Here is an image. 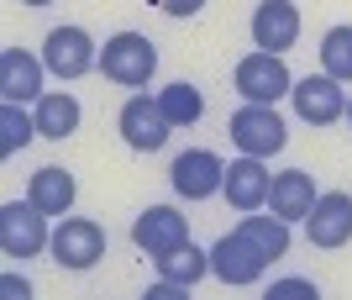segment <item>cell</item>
<instances>
[{
    "instance_id": "cell-28",
    "label": "cell",
    "mask_w": 352,
    "mask_h": 300,
    "mask_svg": "<svg viewBox=\"0 0 352 300\" xmlns=\"http://www.w3.org/2000/svg\"><path fill=\"white\" fill-rule=\"evenodd\" d=\"M347 127H352V95H347Z\"/></svg>"
},
{
    "instance_id": "cell-14",
    "label": "cell",
    "mask_w": 352,
    "mask_h": 300,
    "mask_svg": "<svg viewBox=\"0 0 352 300\" xmlns=\"http://www.w3.org/2000/svg\"><path fill=\"white\" fill-rule=\"evenodd\" d=\"M248 32H252V47L289 53V47L300 43V6H289V0H263V6L252 11Z\"/></svg>"
},
{
    "instance_id": "cell-23",
    "label": "cell",
    "mask_w": 352,
    "mask_h": 300,
    "mask_svg": "<svg viewBox=\"0 0 352 300\" xmlns=\"http://www.w3.org/2000/svg\"><path fill=\"white\" fill-rule=\"evenodd\" d=\"M321 69L342 85H352V27H331L321 37Z\"/></svg>"
},
{
    "instance_id": "cell-22",
    "label": "cell",
    "mask_w": 352,
    "mask_h": 300,
    "mask_svg": "<svg viewBox=\"0 0 352 300\" xmlns=\"http://www.w3.org/2000/svg\"><path fill=\"white\" fill-rule=\"evenodd\" d=\"M158 105H163V116L174 121V127H195V121L206 116V95L195 90L190 79H179V85H163V90H158Z\"/></svg>"
},
{
    "instance_id": "cell-16",
    "label": "cell",
    "mask_w": 352,
    "mask_h": 300,
    "mask_svg": "<svg viewBox=\"0 0 352 300\" xmlns=\"http://www.w3.org/2000/svg\"><path fill=\"white\" fill-rule=\"evenodd\" d=\"M310 206H316V180H310L305 169H284V174H274V190H268V211L274 216H284V222H305Z\"/></svg>"
},
{
    "instance_id": "cell-3",
    "label": "cell",
    "mask_w": 352,
    "mask_h": 300,
    "mask_svg": "<svg viewBox=\"0 0 352 300\" xmlns=\"http://www.w3.org/2000/svg\"><path fill=\"white\" fill-rule=\"evenodd\" d=\"M53 264L58 269H74V274H85L95 269L105 258V226L100 222H89V216H58V226H53Z\"/></svg>"
},
{
    "instance_id": "cell-21",
    "label": "cell",
    "mask_w": 352,
    "mask_h": 300,
    "mask_svg": "<svg viewBox=\"0 0 352 300\" xmlns=\"http://www.w3.org/2000/svg\"><path fill=\"white\" fill-rule=\"evenodd\" d=\"M37 137V116L16 100H0V158H16Z\"/></svg>"
},
{
    "instance_id": "cell-24",
    "label": "cell",
    "mask_w": 352,
    "mask_h": 300,
    "mask_svg": "<svg viewBox=\"0 0 352 300\" xmlns=\"http://www.w3.org/2000/svg\"><path fill=\"white\" fill-rule=\"evenodd\" d=\"M153 6H158V11H168V16H179V21H184V16H200L210 6V0H153Z\"/></svg>"
},
{
    "instance_id": "cell-15",
    "label": "cell",
    "mask_w": 352,
    "mask_h": 300,
    "mask_svg": "<svg viewBox=\"0 0 352 300\" xmlns=\"http://www.w3.org/2000/svg\"><path fill=\"white\" fill-rule=\"evenodd\" d=\"M43 74L47 63L32 58L27 47H6L0 53V100H16V105H37L43 100Z\"/></svg>"
},
{
    "instance_id": "cell-7",
    "label": "cell",
    "mask_w": 352,
    "mask_h": 300,
    "mask_svg": "<svg viewBox=\"0 0 352 300\" xmlns=\"http://www.w3.org/2000/svg\"><path fill=\"white\" fill-rule=\"evenodd\" d=\"M116 132H121V142H126L132 153H158L163 142H168V132H174V121L163 116L158 95L137 90L132 100L121 105V116H116Z\"/></svg>"
},
{
    "instance_id": "cell-13",
    "label": "cell",
    "mask_w": 352,
    "mask_h": 300,
    "mask_svg": "<svg viewBox=\"0 0 352 300\" xmlns=\"http://www.w3.org/2000/svg\"><path fill=\"white\" fill-rule=\"evenodd\" d=\"M268 190H274V174H268L263 158L242 153V158L226 164V184H221V195H226V206H232V211H263L268 206Z\"/></svg>"
},
{
    "instance_id": "cell-8",
    "label": "cell",
    "mask_w": 352,
    "mask_h": 300,
    "mask_svg": "<svg viewBox=\"0 0 352 300\" xmlns=\"http://www.w3.org/2000/svg\"><path fill=\"white\" fill-rule=\"evenodd\" d=\"M347 95H352V90H342V79H331V74L321 69V74L294 79L289 100H294V116L305 121V127H331V121L347 116Z\"/></svg>"
},
{
    "instance_id": "cell-17",
    "label": "cell",
    "mask_w": 352,
    "mask_h": 300,
    "mask_svg": "<svg viewBox=\"0 0 352 300\" xmlns=\"http://www.w3.org/2000/svg\"><path fill=\"white\" fill-rule=\"evenodd\" d=\"M74 195H79V184H74V174L58 169V164H43L32 174V184H27V200L43 211V216H69Z\"/></svg>"
},
{
    "instance_id": "cell-11",
    "label": "cell",
    "mask_w": 352,
    "mask_h": 300,
    "mask_svg": "<svg viewBox=\"0 0 352 300\" xmlns=\"http://www.w3.org/2000/svg\"><path fill=\"white\" fill-rule=\"evenodd\" d=\"M305 237H310V248H347L352 242V195L347 190L316 195V206L305 216Z\"/></svg>"
},
{
    "instance_id": "cell-26",
    "label": "cell",
    "mask_w": 352,
    "mask_h": 300,
    "mask_svg": "<svg viewBox=\"0 0 352 300\" xmlns=\"http://www.w3.org/2000/svg\"><path fill=\"white\" fill-rule=\"evenodd\" d=\"M0 290H6V295H21V300L32 295V285L21 279V274H6V279H0Z\"/></svg>"
},
{
    "instance_id": "cell-5",
    "label": "cell",
    "mask_w": 352,
    "mask_h": 300,
    "mask_svg": "<svg viewBox=\"0 0 352 300\" xmlns=\"http://www.w3.org/2000/svg\"><path fill=\"white\" fill-rule=\"evenodd\" d=\"M0 248L6 258H37L53 248V232H47V216L32 200H6L0 206Z\"/></svg>"
},
{
    "instance_id": "cell-20",
    "label": "cell",
    "mask_w": 352,
    "mask_h": 300,
    "mask_svg": "<svg viewBox=\"0 0 352 300\" xmlns=\"http://www.w3.org/2000/svg\"><path fill=\"white\" fill-rule=\"evenodd\" d=\"M236 232H242L248 242H258L268 258H284V253H289V222H284V216H274V211H268V216H258V211H242Z\"/></svg>"
},
{
    "instance_id": "cell-6",
    "label": "cell",
    "mask_w": 352,
    "mask_h": 300,
    "mask_svg": "<svg viewBox=\"0 0 352 300\" xmlns=\"http://www.w3.org/2000/svg\"><path fill=\"white\" fill-rule=\"evenodd\" d=\"M274 264V258L258 248V242H248L242 232H226V237H216V248H210V274H216L221 285H232V290H248L263 279V269Z\"/></svg>"
},
{
    "instance_id": "cell-19",
    "label": "cell",
    "mask_w": 352,
    "mask_h": 300,
    "mask_svg": "<svg viewBox=\"0 0 352 300\" xmlns=\"http://www.w3.org/2000/svg\"><path fill=\"white\" fill-rule=\"evenodd\" d=\"M153 264H158V279H168V285H179V290L200 285V279L210 274V253H206V248H195V242H184V248H174V253L153 258Z\"/></svg>"
},
{
    "instance_id": "cell-25",
    "label": "cell",
    "mask_w": 352,
    "mask_h": 300,
    "mask_svg": "<svg viewBox=\"0 0 352 300\" xmlns=\"http://www.w3.org/2000/svg\"><path fill=\"white\" fill-rule=\"evenodd\" d=\"M274 295H316V279H274Z\"/></svg>"
},
{
    "instance_id": "cell-12",
    "label": "cell",
    "mask_w": 352,
    "mask_h": 300,
    "mask_svg": "<svg viewBox=\"0 0 352 300\" xmlns=\"http://www.w3.org/2000/svg\"><path fill=\"white\" fill-rule=\"evenodd\" d=\"M132 242L142 248L147 258H163V253H174V248L190 242V222H184L174 206H147L142 216L132 222Z\"/></svg>"
},
{
    "instance_id": "cell-2",
    "label": "cell",
    "mask_w": 352,
    "mask_h": 300,
    "mask_svg": "<svg viewBox=\"0 0 352 300\" xmlns=\"http://www.w3.org/2000/svg\"><path fill=\"white\" fill-rule=\"evenodd\" d=\"M232 79H236V95L258 100V105H279L294 90V74H289V63H284V53H263V47H252L248 58H236Z\"/></svg>"
},
{
    "instance_id": "cell-27",
    "label": "cell",
    "mask_w": 352,
    "mask_h": 300,
    "mask_svg": "<svg viewBox=\"0 0 352 300\" xmlns=\"http://www.w3.org/2000/svg\"><path fill=\"white\" fill-rule=\"evenodd\" d=\"M21 6H53V0H21Z\"/></svg>"
},
{
    "instance_id": "cell-10",
    "label": "cell",
    "mask_w": 352,
    "mask_h": 300,
    "mask_svg": "<svg viewBox=\"0 0 352 300\" xmlns=\"http://www.w3.org/2000/svg\"><path fill=\"white\" fill-rule=\"evenodd\" d=\"M168 180H174V190L184 200H210V195H221V184H226V164H221V153H210V148H190V153L174 158Z\"/></svg>"
},
{
    "instance_id": "cell-18",
    "label": "cell",
    "mask_w": 352,
    "mask_h": 300,
    "mask_svg": "<svg viewBox=\"0 0 352 300\" xmlns=\"http://www.w3.org/2000/svg\"><path fill=\"white\" fill-rule=\"evenodd\" d=\"M32 116H37V137H47V142H63V137L79 132V100H74L69 90H47L43 100L32 105Z\"/></svg>"
},
{
    "instance_id": "cell-4",
    "label": "cell",
    "mask_w": 352,
    "mask_h": 300,
    "mask_svg": "<svg viewBox=\"0 0 352 300\" xmlns=\"http://www.w3.org/2000/svg\"><path fill=\"white\" fill-rule=\"evenodd\" d=\"M232 142H236V153H252V158H274V153L289 142V127H284V116L274 111V105H258V100H248L242 111H232Z\"/></svg>"
},
{
    "instance_id": "cell-1",
    "label": "cell",
    "mask_w": 352,
    "mask_h": 300,
    "mask_svg": "<svg viewBox=\"0 0 352 300\" xmlns=\"http://www.w3.org/2000/svg\"><path fill=\"white\" fill-rule=\"evenodd\" d=\"M100 69H105V79H116L121 90H147V79L158 74V47L142 32H116L100 47Z\"/></svg>"
},
{
    "instance_id": "cell-9",
    "label": "cell",
    "mask_w": 352,
    "mask_h": 300,
    "mask_svg": "<svg viewBox=\"0 0 352 300\" xmlns=\"http://www.w3.org/2000/svg\"><path fill=\"white\" fill-rule=\"evenodd\" d=\"M43 63H47V74H58V79H79L89 69H100V47H95V37L85 27H53L43 37Z\"/></svg>"
}]
</instances>
